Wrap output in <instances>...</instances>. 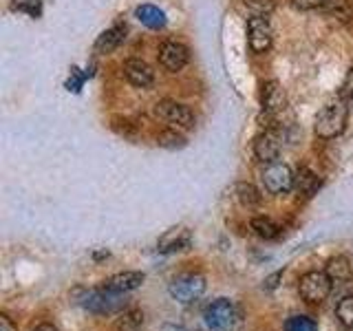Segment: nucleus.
I'll return each mask as SVG.
<instances>
[{
	"mask_svg": "<svg viewBox=\"0 0 353 331\" xmlns=\"http://www.w3.org/2000/svg\"><path fill=\"white\" fill-rule=\"evenodd\" d=\"M347 117H349V108L345 99H336V102H329L318 110L316 121H314V130L320 139H334L338 137L347 126Z\"/></svg>",
	"mask_w": 353,
	"mask_h": 331,
	"instance_id": "f257e3e1",
	"label": "nucleus"
},
{
	"mask_svg": "<svg viewBox=\"0 0 353 331\" xmlns=\"http://www.w3.org/2000/svg\"><path fill=\"white\" fill-rule=\"evenodd\" d=\"M80 303L86 312L91 314H99V316H110V314H117V312H124L128 301H126V294H117V292H110V290H91V292H84Z\"/></svg>",
	"mask_w": 353,
	"mask_h": 331,
	"instance_id": "f03ea898",
	"label": "nucleus"
},
{
	"mask_svg": "<svg viewBox=\"0 0 353 331\" xmlns=\"http://www.w3.org/2000/svg\"><path fill=\"white\" fill-rule=\"evenodd\" d=\"M236 323V307L228 298H216L203 312V325L208 331H232Z\"/></svg>",
	"mask_w": 353,
	"mask_h": 331,
	"instance_id": "7ed1b4c3",
	"label": "nucleus"
},
{
	"mask_svg": "<svg viewBox=\"0 0 353 331\" xmlns=\"http://www.w3.org/2000/svg\"><path fill=\"white\" fill-rule=\"evenodd\" d=\"M168 292H170V296L174 298L176 303L190 305V303L199 301V298L203 296V292H205V279H203L201 274H192V272L179 274V276H174V279H172Z\"/></svg>",
	"mask_w": 353,
	"mask_h": 331,
	"instance_id": "20e7f679",
	"label": "nucleus"
},
{
	"mask_svg": "<svg viewBox=\"0 0 353 331\" xmlns=\"http://www.w3.org/2000/svg\"><path fill=\"white\" fill-rule=\"evenodd\" d=\"M294 179L296 174L292 172V168L283 161H272L265 163V168L261 172V183L270 194H285L294 188Z\"/></svg>",
	"mask_w": 353,
	"mask_h": 331,
	"instance_id": "39448f33",
	"label": "nucleus"
},
{
	"mask_svg": "<svg viewBox=\"0 0 353 331\" xmlns=\"http://www.w3.org/2000/svg\"><path fill=\"white\" fill-rule=\"evenodd\" d=\"M331 279L327 276V272H307L305 276H301L298 281V292H301V298L312 305H320L323 301H327L331 294Z\"/></svg>",
	"mask_w": 353,
	"mask_h": 331,
	"instance_id": "423d86ee",
	"label": "nucleus"
},
{
	"mask_svg": "<svg viewBox=\"0 0 353 331\" xmlns=\"http://www.w3.org/2000/svg\"><path fill=\"white\" fill-rule=\"evenodd\" d=\"M154 115L168 121L174 128H185V130L194 128L196 121L192 110L181 102H174V99H161V102L154 104Z\"/></svg>",
	"mask_w": 353,
	"mask_h": 331,
	"instance_id": "0eeeda50",
	"label": "nucleus"
},
{
	"mask_svg": "<svg viewBox=\"0 0 353 331\" xmlns=\"http://www.w3.org/2000/svg\"><path fill=\"white\" fill-rule=\"evenodd\" d=\"M274 33L268 16H252L248 20V42L254 53H268L272 47Z\"/></svg>",
	"mask_w": 353,
	"mask_h": 331,
	"instance_id": "6e6552de",
	"label": "nucleus"
},
{
	"mask_svg": "<svg viewBox=\"0 0 353 331\" xmlns=\"http://www.w3.org/2000/svg\"><path fill=\"white\" fill-rule=\"evenodd\" d=\"M190 60V51L183 42H176V40H165L161 47H159V62L165 71L176 73L181 71L183 66Z\"/></svg>",
	"mask_w": 353,
	"mask_h": 331,
	"instance_id": "1a4fd4ad",
	"label": "nucleus"
},
{
	"mask_svg": "<svg viewBox=\"0 0 353 331\" xmlns=\"http://www.w3.org/2000/svg\"><path fill=\"white\" fill-rule=\"evenodd\" d=\"M121 71H124L126 75V80L132 84V86H137V88H148L152 86L154 82V71H152V66L148 62H143L139 58H130L124 62V66H121Z\"/></svg>",
	"mask_w": 353,
	"mask_h": 331,
	"instance_id": "9d476101",
	"label": "nucleus"
},
{
	"mask_svg": "<svg viewBox=\"0 0 353 331\" xmlns=\"http://www.w3.org/2000/svg\"><path fill=\"white\" fill-rule=\"evenodd\" d=\"M190 241H192L190 230L183 228V225H176V228L165 230L163 234L159 237V241H157V250H159L161 254H174V252L185 250L188 245H190Z\"/></svg>",
	"mask_w": 353,
	"mask_h": 331,
	"instance_id": "9b49d317",
	"label": "nucleus"
},
{
	"mask_svg": "<svg viewBox=\"0 0 353 331\" xmlns=\"http://www.w3.org/2000/svg\"><path fill=\"white\" fill-rule=\"evenodd\" d=\"M254 157L263 163H272L279 159V152H281V141L276 130H265L261 135L254 139Z\"/></svg>",
	"mask_w": 353,
	"mask_h": 331,
	"instance_id": "f8f14e48",
	"label": "nucleus"
},
{
	"mask_svg": "<svg viewBox=\"0 0 353 331\" xmlns=\"http://www.w3.org/2000/svg\"><path fill=\"white\" fill-rule=\"evenodd\" d=\"M261 106L263 113L279 115L285 108V91L279 80H270L261 86Z\"/></svg>",
	"mask_w": 353,
	"mask_h": 331,
	"instance_id": "ddd939ff",
	"label": "nucleus"
},
{
	"mask_svg": "<svg viewBox=\"0 0 353 331\" xmlns=\"http://www.w3.org/2000/svg\"><path fill=\"white\" fill-rule=\"evenodd\" d=\"M143 281H146L143 272H119L115 276H110V279L104 283V287L110 292H117V294H128L132 290H137V287H141Z\"/></svg>",
	"mask_w": 353,
	"mask_h": 331,
	"instance_id": "4468645a",
	"label": "nucleus"
},
{
	"mask_svg": "<svg viewBox=\"0 0 353 331\" xmlns=\"http://www.w3.org/2000/svg\"><path fill=\"white\" fill-rule=\"evenodd\" d=\"M124 40H126V25L124 22H117V25L106 29L102 36L95 40V53H113Z\"/></svg>",
	"mask_w": 353,
	"mask_h": 331,
	"instance_id": "2eb2a0df",
	"label": "nucleus"
},
{
	"mask_svg": "<svg viewBox=\"0 0 353 331\" xmlns=\"http://www.w3.org/2000/svg\"><path fill=\"white\" fill-rule=\"evenodd\" d=\"M320 185H323V179L309 168H301L296 174V179H294V190L298 197H303V199H312L320 190Z\"/></svg>",
	"mask_w": 353,
	"mask_h": 331,
	"instance_id": "dca6fc26",
	"label": "nucleus"
},
{
	"mask_svg": "<svg viewBox=\"0 0 353 331\" xmlns=\"http://www.w3.org/2000/svg\"><path fill=\"white\" fill-rule=\"evenodd\" d=\"M327 276L331 279V283H334V287H340V285H347L351 283L353 279V270H351V263L349 259L345 257H336V259H331L327 263Z\"/></svg>",
	"mask_w": 353,
	"mask_h": 331,
	"instance_id": "f3484780",
	"label": "nucleus"
},
{
	"mask_svg": "<svg viewBox=\"0 0 353 331\" xmlns=\"http://www.w3.org/2000/svg\"><path fill=\"white\" fill-rule=\"evenodd\" d=\"M135 16L137 20L141 22V25H146L148 29H163L165 27V14L154 5H139L135 9Z\"/></svg>",
	"mask_w": 353,
	"mask_h": 331,
	"instance_id": "a211bd4d",
	"label": "nucleus"
},
{
	"mask_svg": "<svg viewBox=\"0 0 353 331\" xmlns=\"http://www.w3.org/2000/svg\"><path fill=\"white\" fill-rule=\"evenodd\" d=\"M141 327H143V312L141 309H135V307L124 309V312H121L115 320L117 331H139Z\"/></svg>",
	"mask_w": 353,
	"mask_h": 331,
	"instance_id": "6ab92c4d",
	"label": "nucleus"
},
{
	"mask_svg": "<svg viewBox=\"0 0 353 331\" xmlns=\"http://www.w3.org/2000/svg\"><path fill=\"white\" fill-rule=\"evenodd\" d=\"M234 194H236V201L248 210L261 205V192L252 183H236Z\"/></svg>",
	"mask_w": 353,
	"mask_h": 331,
	"instance_id": "aec40b11",
	"label": "nucleus"
},
{
	"mask_svg": "<svg viewBox=\"0 0 353 331\" xmlns=\"http://www.w3.org/2000/svg\"><path fill=\"white\" fill-rule=\"evenodd\" d=\"M185 143H188V139L176 128H163L157 132V146H161V148L179 150V148H185Z\"/></svg>",
	"mask_w": 353,
	"mask_h": 331,
	"instance_id": "412c9836",
	"label": "nucleus"
},
{
	"mask_svg": "<svg viewBox=\"0 0 353 331\" xmlns=\"http://www.w3.org/2000/svg\"><path fill=\"white\" fill-rule=\"evenodd\" d=\"M250 225H252V230L256 232L261 239H276V237L281 234L279 223H276V221L270 219V217H254L250 221Z\"/></svg>",
	"mask_w": 353,
	"mask_h": 331,
	"instance_id": "4be33fe9",
	"label": "nucleus"
},
{
	"mask_svg": "<svg viewBox=\"0 0 353 331\" xmlns=\"http://www.w3.org/2000/svg\"><path fill=\"white\" fill-rule=\"evenodd\" d=\"M336 316L347 329H353V296H345L336 307Z\"/></svg>",
	"mask_w": 353,
	"mask_h": 331,
	"instance_id": "5701e85b",
	"label": "nucleus"
},
{
	"mask_svg": "<svg viewBox=\"0 0 353 331\" xmlns=\"http://www.w3.org/2000/svg\"><path fill=\"white\" fill-rule=\"evenodd\" d=\"M243 7L252 16H270L276 9V0H243Z\"/></svg>",
	"mask_w": 353,
	"mask_h": 331,
	"instance_id": "b1692460",
	"label": "nucleus"
},
{
	"mask_svg": "<svg viewBox=\"0 0 353 331\" xmlns=\"http://www.w3.org/2000/svg\"><path fill=\"white\" fill-rule=\"evenodd\" d=\"M285 331H318V325L309 316H292L287 318Z\"/></svg>",
	"mask_w": 353,
	"mask_h": 331,
	"instance_id": "393cba45",
	"label": "nucleus"
},
{
	"mask_svg": "<svg viewBox=\"0 0 353 331\" xmlns=\"http://www.w3.org/2000/svg\"><path fill=\"white\" fill-rule=\"evenodd\" d=\"M110 126H113V130L121 137H135L137 135V126L128 119H113V124Z\"/></svg>",
	"mask_w": 353,
	"mask_h": 331,
	"instance_id": "a878e982",
	"label": "nucleus"
},
{
	"mask_svg": "<svg viewBox=\"0 0 353 331\" xmlns=\"http://www.w3.org/2000/svg\"><path fill=\"white\" fill-rule=\"evenodd\" d=\"M14 7L18 11H25V14L33 16V18H38L42 14V7H40V0H16Z\"/></svg>",
	"mask_w": 353,
	"mask_h": 331,
	"instance_id": "bb28decb",
	"label": "nucleus"
},
{
	"mask_svg": "<svg viewBox=\"0 0 353 331\" xmlns=\"http://www.w3.org/2000/svg\"><path fill=\"white\" fill-rule=\"evenodd\" d=\"M84 80H86V73H80V69H77V66H73V69H71V77L66 80V88H69V91H73V93H80Z\"/></svg>",
	"mask_w": 353,
	"mask_h": 331,
	"instance_id": "cd10ccee",
	"label": "nucleus"
},
{
	"mask_svg": "<svg viewBox=\"0 0 353 331\" xmlns=\"http://www.w3.org/2000/svg\"><path fill=\"white\" fill-rule=\"evenodd\" d=\"M340 99H345V102H353V69H349L345 82L340 86Z\"/></svg>",
	"mask_w": 353,
	"mask_h": 331,
	"instance_id": "c85d7f7f",
	"label": "nucleus"
},
{
	"mask_svg": "<svg viewBox=\"0 0 353 331\" xmlns=\"http://www.w3.org/2000/svg\"><path fill=\"white\" fill-rule=\"evenodd\" d=\"M292 3H294L298 9H318V7L327 5L329 0H292Z\"/></svg>",
	"mask_w": 353,
	"mask_h": 331,
	"instance_id": "c756f323",
	"label": "nucleus"
},
{
	"mask_svg": "<svg viewBox=\"0 0 353 331\" xmlns=\"http://www.w3.org/2000/svg\"><path fill=\"white\" fill-rule=\"evenodd\" d=\"M281 281H283V272H274L263 281V287H265V290H276V287L281 285Z\"/></svg>",
	"mask_w": 353,
	"mask_h": 331,
	"instance_id": "7c9ffc66",
	"label": "nucleus"
},
{
	"mask_svg": "<svg viewBox=\"0 0 353 331\" xmlns=\"http://www.w3.org/2000/svg\"><path fill=\"white\" fill-rule=\"evenodd\" d=\"M0 331H18V327L11 323V318L7 314L0 316Z\"/></svg>",
	"mask_w": 353,
	"mask_h": 331,
	"instance_id": "2f4dec72",
	"label": "nucleus"
},
{
	"mask_svg": "<svg viewBox=\"0 0 353 331\" xmlns=\"http://www.w3.org/2000/svg\"><path fill=\"white\" fill-rule=\"evenodd\" d=\"M93 259H95V261H104V259H108V250H99V252H95V254H93Z\"/></svg>",
	"mask_w": 353,
	"mask_h": 331,
	"instance_id": "473e14b6",
	"label": "nucleus"
},
{
	"mask_svg": "<svg viewBox=\"0 0 353 331\" xmlns=\"http://www.w3.org/2000/svg\"><path fill=\"white\" fill-rule=\"evenodd\" d=\"M33 331H58V329H55L53 325H49V323H42V325H38L36 329H33Z\"/></svg>",
	"mask_w": 353,
	"mask_h": 331,
	"instance_id": "72a5a7b5",
	"label": "nucleus"
}]
</instances>
